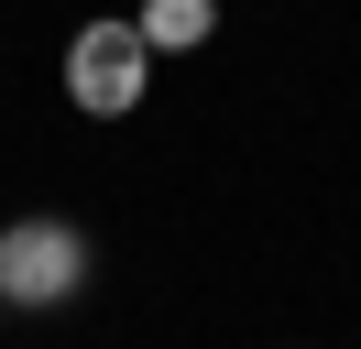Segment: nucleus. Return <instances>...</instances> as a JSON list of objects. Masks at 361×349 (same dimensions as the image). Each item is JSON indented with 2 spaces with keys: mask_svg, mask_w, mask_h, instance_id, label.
Segmentation results:
<instances>
[{
  "mask_svg": "<svg viewBox=\"0 0 361 349\" xmlns=\"http://www.w3.org/2000/svg\"><path fill=\"white\" fill-rule=\"evenodd\" d=\"M142 87H154V44H142L132 22H88V33H66V99L88 109V120L142 109Z\"/></svg>",
  "mask_w": 361,
  "mask_h": 349,
  "instance_id": "obj_1",
  "label": "nucleus"
},
{
  "mask_svg": "<svg viewBox=\"0 0 361 349\" xmlns=\"http://www.w3.org/2000/svg\"><path fill=\"white\" fill-rule=\"evenodd\" d=\"M88 284V240L66 218H11L0 229V305H66Z\"/></svg>",
  "mask_w": 361,
  "mask_h": 349,
  "instance_id": "obj_2",
  "label": "nucleus"
},
{
  "mask_svg": "<svg viewBox=\"0 0 361 349\" xmlns=\"http://www.w3.org/2000/svg\"><path fill=\"white\" fill-rule=\"evenodd\" d=\"M132 33L154 44V55H186V44H208V33H219V11H208V0H142V11H132Z\"/></svg>",
  "mask_w": 361,
  "mask_h": 349,
  "instance_id": "obj_3",
  "label": "nucleus"
}]
</instances>
